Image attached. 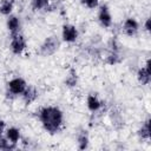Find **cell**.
Here are the masks:
<instances>
[{"instance_id": "17", "label": "cell", "mask_w": 151, "mask_h": 151, "mask_svg": "<svg viewBox=\"0 0 151 151\" xmlns=\"http://www.w3.org/2000/svg\"><path fill=\"white\" fill-rule=\"evenodd\" d=\"M48 5V0H32V6L34 9H42Z\"/></svg>"}, {"instance_id": "8", "label": "cell", "mask_w": 151, "mask_h": 151, "mask_svg": "<svg viewBox=\"0 0 151 151\" xmlns=\"http://www.w3.org/2000/svg\"><path fill=\"white\" fill-rule=\"evenodd\" d=\"M123 28H124V32H125L127 35H134V34L137 33L138 28H139V25H138V22H137L136 19L129 18V19L125 20Z\"/></svg>"}, {"instance_id": "16", "label": "cell", "mask_w": 151, "mask_h": 151, "mask_svg": "<svg viewBox=\"0 0 151 151\" xmlns=\"http://www.w3.org/2000/svg\"><path fill=\"white\" fill-rule=\"evenodd\" d=\"M15 147V144L11 143L6 137L1 138L0 137V150H12Z\"/></svg>"}, {"instance_id": "4", "label": "cell", "mask_w": 151, "mask_h": 151, "mask_svg": "<svg viewBox=\"0 0 151 151\" xmlns=\"http://www.w3.org/2000/svg\"><path fill=\"white\" fill-rule=\"evenodd\" d=\"M26 47V41L22 35L15 33L12 34V40H11V50L14 54H20Z\"/></svg>"}, {"instance_id": "9", "label": "cell", "mask_w": 151, "mask_h": 151, "mask_svg": "<svg viewBox=\"0 0 151 151\" xmlns=\"http://www.w3.org/2000/svg\"><path fill=\"white\" fill-rule=\"evenodd\" d=\"M86 104H87L88 110L92 111V112H96V111H98V110L101 107V103H100V100H99L94 94H88Z\"/></svg>"}, {"instance_id": "19", "label": "cell", "mask_w": 151, "mask_h": 151, "mask_svg": "<svg viewBox=\"0 0 151 151\" xmlns=\"http://www.w3.org/2000/svg\"><path fill=\"white\" fill-rule=\"evenodd\" d=\"M81 2H83V5H85L87 8H91V9L98 7V0H81Z\"/></svg>"}, {"instance_id": "5", "label": "cell", "mask_w": 151, "mask_h": 151, "mask_svg": "<svg viewBox=\"0 0 151 151\" xmlns=\"http://www.w3.org/2000/svg\"><path fill=\"white\" fill-rule=\"evenodd\" d=\"M61 35L66 42H73L78 38V31L73 25H64Z\"/></svg>"}, {"instance_id": "13", "label": "cell", "mask_w": 151, "mask_h": 151, "mask_svg": "<svg viewBox=\"0 0 151 151\" xmlns=\"http://www.w3.org/2000/svg\"><path fill=\"white\" fill-rule=\"evenodd\" d=\"M138 134L142 139H149L150 138V119H146L142 127L138 131Z\"/></svg>"}, {"instance_id": "2", "label": "cell", "mask_w": 151, "mask_h": 151, "mask_svg": "<svg viewBox=\"0 0 151 151\" xmlns=\"http://www.w3.org/2000/svg\"><path fill=\"white\" fill-rule=\"evenodd\" d=\"M59 47V41L55 37H48L45 39V41L42 42L41 47H40V53L42 55H51L53 54Z\"/></svg>"}, {"instance_id": "12", "label": "cell", "mask_w": 151, "mask_h": 151, "mask_svg": "<svg viewBox=\"0 0 151 151\" xmlns=\"http://www.w3.org/2000/svg\"><path fill=\"white\" fill-rule=\"evenodd\" d=\"M22 97L25 99V101L28 104L31 101H33L37 98V91L34 87H26L25 91L22 92Z\"/></svg>"}, {"instance_id": "6", "label": "cell", "mask_w": 151, "mask_h": 151, "mask_svg": "<svg viewBox=\"0 0 151 151\" xmlns=\"http://www.w3.org/2000/svg\"><path fill=\"white\" fill-rule=\"evenodd\" d=\"M98 19H99L100 24L104 27H110L111 26V24H112V17H111L110 9H109V7L106 5L100 6L99 12H98Z\"/></svg>"}, {"instance_id": "18", "label": "cell", "mask_w": 151, "mask_h": 151, "mask_svg": "<svg viewBox=\"0 0 151 151\" xmlns=\"http://www.w3.org/2000/svg\"><path fill=\"white\" fill-rule=\"evenodd\" d=\"M76 84H77V74L74 71H71V74L66 79V85L72 87V86H76Z\"/></svg>"}, {"instance_id": "3", "label": "cell", "mask_w": 151, "mask_h": 151, "mask_svg": "<svg viewBox=\"0 0 151 151\" xmlns=\"http://www.w3.org/2000/svg\"><path fill=\"white\" fill-rule=\"evenodd\" d=\"M7 86H8L9 92H11L12 94H15V96L22 94V92H24L25 88L27 87L26 81H25L22 78H13L12 80L8 81Z\"/></svg>"}, {"instance_id": "21", "label": "cell", "mask_w": 151, "mask_h": 151, "mask_svg": "<svg viewBox=\"0 0 151 151\" xmlns=\"http://www.w3.org/2000/svg\"><path fill=\"white\" fill-rule=\"evenodd\" d=\"M145 29L150 31V19H146V21H145Z\"/></svg>"}, {"instance_id": "7", "label": "cell", "mask_w": 151, "mask_h": 151, "mask_svg": "<svg viewBox=\"0 0 151 151\" xmlns=\"http://www.w3.org/2000/svg\"><path fill=\"white\" fill-rule=\"evenodd\" d=\"M137 77H138V80H139L142 84H144V85H147V84L150 83V77H151L150 59H147L145 67L139 68V71H138V73H137Z\"/></svg>"}, {"instance_id": "10", "label": "cell", "mask_w": 151, "mask_h": 151, "mask_svg": "<svg viewBox=\"0 0 151 151\" xmlns=\"http://www.w3.org/2000/svg\"><path fill=\"white\" fill-rule=\"evenodd\" d=\"M6 138L13 143V144H17L19 140H20V131L19 129L17 127H9L6 130Z\"/></svg>"}, {"instance_id": "14", "label": "cell", "mask_w": 151, "mask_h": 151, "mask_svg": "<svg viewBox=\"0 0 151 151\" xmlns=\"http://www.w3.org/2000/svg\"><path fill=\"white\" fill-rule=\"evenodd\" d=\"M13 9V1L12 0H2L0 4V12L4 15H8L11 14Z\"/></svg>"}, {"instance_id": "11", "label": "cell", "mask_w": 151, "mask_h": 151, "mask_svg": "<svg viewBox=\"0 0 151 151\" xmlns=\"http://www.w3.org/2000/svg\"><path fill=\"white\" fill-rule=\"evenodd\" d=\"M19 27H20V21H19V19H18L17 17L12 15V17H9V18L7 19V28H8V31H9L12 34L18 33Z\"/></svg>"}, {"instance_id": "15", "label": "cell", "mask_w": 151, "mask_h": 151, "mask_svg": "<svg viewBox=\"0 0 151 151\" xmlns=\"http://www.w3.org/2000/svg\"><path fill=\"white\" fill-rule=\"evenodd\" d=\"M87 145H88V138H87V136L85 133H80L78 136V146H79V149L80 150H84V149L87 147Z\"/></svg>"}, {"instance_id": "1", "label": "cell", "mask_w": 151, "mask_h": 151, "mask_svg": "<svg viewBox=\"0 0 151 151\" xmlns=\"http://www.w3.org/2000/svg\"><path fill=\"white\" fill-rule=\"evenodd\" d=\"M39 119L44 129L50 133H57L63 125V112L55 106H45L39 112Z\"/></svg>"}, {"instance_id": "20", "label": "cell", "mask_w": 151, "mask_h": 151, "mask_svg": "<svg viewBox=\"0 0 151 151\" xmlns=\"http://www.w3.org/2000/svg\"><path fill=\"white\" fill-rule=\"evenodd\" d=\"M4 129H5V123L0 119V137H1V133L4 132Z\"/></svg>"}]
</instances>
